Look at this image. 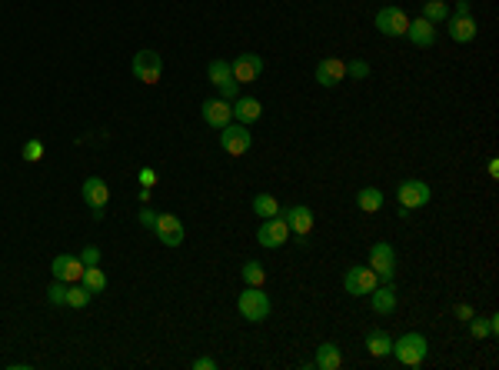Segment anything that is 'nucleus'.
I'll return each instance as SVG.
<instances>
[{
    "label": "nucleus",
    "mask_w": 499,
    "mask_h": 370,
    "mask_svg": "<svg viewBox=\"0 0 499 370\" xmlns=\"http://www.w3.org/2000/svg\"><path fill=\"white\" fill-rule=\"evenodd\" d=\"M390 354H396V360H400L403 367H420L426 360V354H430V344H426L423 334H403L400 340H393V350Z\"/></svg>",
    "instance_id": "1"
},
{
    "label": "nucleus",
    "mask_w": 499,
    "mask_h": 370,
    "mask_svg": "<svg viewBox=\"0 0 499 370\" xmlns=\"http://www.w3.org/2000/svg\"><path fill=\"white\" fill-rule=\"evenodd\" d=\"M237 307H240V314H243V320H250V324H260V320L270 317V297L263 294L260 287H247L240 294Z\"/></svg>",
    "instance_id": "2"
},
{
    "label": "nucleus",
    "mask_w": 499,
    "mask_h": 370,
    "mask_svg": "<svg viewBox=\"0 0 499 370\" xmlns=\"http://www.w3.org/2000/svg\"><path fill=\"white\" fill-rule=\"evenodd\" d=\"M220 147H223L230 157H243V153L253 147V134L247 131V124H240V120L233 124V120H230L227 127L220 131Z\"/></svg>",
    "instance_id": "3"
},
{
    "label": "nucleus",
    "mask_w": 499,
    "mask_h": 370,
    "mask_svg": "<svg viewBox=\"0 0 499 370\" xmlns=\"http://www.w3.org/2000/svg\"><path fill=\"white\" fill-rule=\"evenodd\" d=\"M430 197H433V190H430L426 180H403V184L396 187V200H400L403 210L426 207V204H430Z\"/></svg>",
    "instance_id": "4"
},
{
    "label": "nucleus",
    "mask_w": 499,
    "mask_h": 370,
    "mask_svg": "<svg viewBox=\"0 0 499 370\" xmlns=\"http://www.w3.org/2000/svg\"><path fill=\"white\" fill-rule=\"evenodd\" d=\"M369 267H373V273L386 283L396 277V251H393L386 240H380V244L369 247Z\"/></svg>",
    "instance_id": "5"
},
{
    "label": "nucleus",
    "mask_w": 499,
    "mask_h": 370,
    "mask_svg": "<svg viewBox=\"0 0 499 370\" xmlns=\"http://www.w3.org/2000/svg\"><path fill=\"white\" fill-rule=\"evenodd\" d=\"M150 230L160 237L163 247H180L184 237H186V230H184V224H180L176 214H157V220H153Z\"/></svg>",
    "instance_id": "6"
},
{
    "label": "nucleus",
    "mask_w": 499,
    "mask_h": 370,
    "mask_svg": "<svg viewBox=\"0 0 499 370\" xmlns=\"http://www.w3.org/2000/svg\"><path fill=\"white\" fill-rule=\"evenodd\" d=\"M290 240V227H286V220L276 214V217H267L260 224V230H257V244L260 247H270V251H276V247H283Z\"/></svg>",
    "instance_id": "7"
},
{
    "label": "nucleus",
    "mask_w": 499,
    "mask_h": 370,
    "mask_svg": "<svg viewBox=\"0 0 499 370\" xmlns=\"http://www.w3.org/2000/svg\"><path fill=\"white\" fill-rule=\"evenodd\" d=\"M163 74V57L157 50H140L133 57V77L143 80V84H157Z\"/></svg>",
    "instance_id": "8"
},
{
    "label": "nucleus",
    "mask_w": 499,
    "mask_h": 370,
    "mask_svg": "<svg viewBox=\"0 0 499 370\" xmlns=\"http://www.w3.org/2000/svg\"><path fill=\"white\" fill-rule=\"evenodd\" d=\"M406 27H410V17L400 11V7H383L376 11V31L383 37H406Z\"/></svg>",
    "instance_id": "9"
},
{
    "label": "nucleus",
    "mask_w": 499,
    "mask_h": 370,
    "mask_svg": "<svg viewBox=\"0 0 499 370\" xmlns=\"http://www.w3.org/2000/svg\"><path fill=\"white\" fill-rule=\"evenodd\" d=\"M230 70H233V80H237V84H253V80H260V74H263V57L260 54H240L237 60H230Z\"/></svg>",
    "instance_id": "10"
},
{
    "label": "nucleus",
    "mask_w": 499,
    "mask_h": 370,
    "mask_svg": "<svg viewBox=\"0 0 499 370\" xmlns=\"http://www.w3.org/2000/svg\"><path fill=\"white\" fill-rule=\"evenodd\" d=\"M347 294L353 297H369V290L380 283V277L373 273V267H349L347 271Z\"/></svg>",
    "instance_id": "11"
},
{
    "label": "nucleus",
    "mask_w": 499,
    "mask_h": 370,
    "mask_svg": "<svg viewBox=\"0 0 499 370\" xmlns=\"http://www.w3.org/2000/svg\"><path fill=\"white\" fill-rule=\"evenodd\" d=\"M200 114H203V120L210 124V127L223 131L230 120H233V104H227V100H220V97H210V100H203Z\"/></svg>",
    "instance_id": "12"
},
{
    "label": "nucleus",
    "mask_w": 499,
    "mask_h": 370,
    "mask_svg": "<svg viewBox=\"0 0 499 370\" xmlns=\"http://www.w3.org/2000/svg\"><path fill=\"white\" fill-rule=\"evenodd\" d=\"M50 271H54L57 281L77 283L80 277H84V261H80V257H74V254H57L54 263H50Z\"/></svg>",
    "instance_id": "13"
},
{
    "label": "nucleus",
    "mask_w": 499,
    "mask_h": 370,
    "mask_svg": "<svg viewBox=\"0 0 499 370\" xmlns=\"http://www.w3.org/2000/svg\"><path fill=\"white\" fill-rule=\"evenodd\" d=\"M280 217L286 220V227L293 230V234H300V237H306L310 230H313L316 217H313V210L306 207V204H296V207H286L280 210Z\"/></svg>",
    "instance_id": "14"
},
{
    "label": "nucleus",
    "mask_w": 499,
    "mask_h": 370,
    "mask_svg": "<svg viewBox=\"0 0 499 370\" xmlns=\"http://www.w3.org/2000/svg\"><path fill=\"white\" fill-rule=\"evenodd\" d=\"M316 80H320V87H337L340 80H347V64L340 57H326L316 64Z\"/></svg>",
    "instance_id": "15"
},
{
    "label": "nucleus",
    "mask_w": 499,
    "mask_h": 370,
    "mask_svg": "<svg viewBox=\"0 0 499 370\" xmlns=\"http://www.w3.org/2000/svg\"><path fill=\"white\" fill-rule=\"evenodd\" d=\"M80 194H84L90 210H103L110 200V187H107V180H100V177H87L84 187H80Z\"/></svg>",
    "instance_id": "16"
},
{
    "label": "nucleus",
    "mask_w": 499,
    "mask_h": 370,
    "mask_svg": "<svg viewBox=\"0 0 499 370\" xmlns=\"http://www.w3.org/2000/svg\"><path fill=\"white\" fill-rule=\"evenodd\" d=\"M406 37H410L413 47H433L436 44V23L430 21H410V27H406Z\"/></svg>",
    "instance_id": "17"
},
{
    "label": "nucleus",
    "mask_w": 499,
    "mask_h": 370,
    "mask_svg": "<svg viewBox=\"0 0 499 370\" xmlns=\"http://www.w3.org/2000/svg\"><path fill=\"white\" fill-rule=\"evenodd\" d=\"M449 37H453L456 44H469V40H473V37H476L479 33V23L473 21V13H469V17H449Z\"/></svg>",
    "instance_id": "18"
},
{
    "label": "nucleus",
    "mask_w": 499,
    "mask_h": 370,
    "mask_svg": "<svg viewBox=\"0 0 499 370\" xmlns=\"http://www.w3.org/2000/svg\"><path fill=\"white\" fill-rule=\"evenodd\" d=\"M313 367H320V370H340L343 367V354H340V347L333 344V340H326V344L316 347Z\"/></svg>",
    "instance_id": "19"
},
{
    "label": "nucleus",
    "mask_w": 499,
    "mask_h": 370,
    "mask_svg": "<svg viewBox=\"0 0 499 370\" xmlns=\"http://www.w3.org/2000/svg\"><path fill=\"white\" fill-rule=\"evenodd\" d=\"M263 117V104L257 97H237L233 100V120L240 124H253V120Z\"/></svg>",
    "instance_id": "20"
},
{
    "label": "nucleus",
    "mask_w": 499,
    "mask_h": 370,
    "mask_svg": "<svg viewBox=\"0 0 499 370\" xmlns=\"http://www.w3.org/2000/svg\"><path fill=\"white\" fill-rule=\"evenodd\" d=\"M369 297H373V310H376L380 317H390L393 310H396V290H393L390 283H386V287L376 283V287L369 290Z\"/></svg>",
    "instance_id": "21"
},
{
    "label": "nucleus",
    "mask_w": 499,
    "mask_h": 370,
    "mask_svg": "<svg viewBox=\"0 0 499 370\" xmlns=\"http://www.w3.org/2000/svg\"><path fill=\"white\" fill-rule=\"evenodd\" d=\"M366 350L373 354V357H386L393 350V337L386 334V330H369L366 334Z\"/></svg>",
    "instance_id": "22"
},
{
    "label": "nucleus",
    "mask_w": 499,
    "mask_h": 370,
    "mask_svg": "<svg viewBox=\"0 0 499 370\" xmlns=\"http://www.w3.org/2000/svg\"><path fill=\"white\" fill-rule=\"evenodd\" d=\"M357 207L363 210V214H376V210L383 207V194L376 187H363L357 194Z\"/></svg>",
    "instance_id": "23"
},
{
    "label": "nucleus",
    "mask_w": 499,
    "mask_h": 370,
    "mask_svg": "<svg viewBox=\"0 0 499 370\" xmlns=\"http://www.w3.org/2000/svg\"><path fill=\"white\" fill-rule=\"evenodd\" d=\"M206 77H210V84H213V87H223V84H230V80H233L230 60H210V67H206Z\"/></svg>",
    "instance_id": "24"
},
{
    "label": "nucleus",
    "mask_w": 499,
    "mask_h": 370,
    "mask_svg": "<svg viewBox=\"0 0 499 370\" xmlns=\"http://www.w3.org/2000/svg\"><path fill=\"white\" fill-rule=\"evenodd\" d=\"M253 214H257L260 220L276 217V214H280V204H276V197H273V194H257V197H253Z\"/></svg>",
    "instance_id": "25"
},
{
    "label": "nucleus",
    "mask_w": 499,
    "mask_h": 370,
    "mask_svg": "<svg viewBox=\"0 0 499 370\" xmlns=\"http://www.w3.org/2000/svg\"><path fill=\"white\" fill-rule=\"evenodd\" d=\"M80 283L87 287L90 294H100V290L107 287V273L100 271V267H84V277H80Z\"/></svg>",
    "instance_id": "26"
},
{
    "label": "nucleus",
    "mask_w": 499,
    "mask_h": 370,
    "mask_svg": "<svg viewBox=\"0 0 499 370\" xmlns=\"http://www.w3.org/2000/svg\"><path fill=\"white\" fill-rule=\"evenodd\" d=\"M423 21L446 23V21H449V7H446L443 0H426V4H423Z\"/></svg>",
    "instance_id": "27"
},
{
    "label": "nucleus",
    "mask_w": 499,
    "mask_h": 370,
    "mask_svg": "<svg viewBox=\"0 0 499 370\" xmlns=\"http://www.w3.org/2000/svg\"><path fill=\"white\" fill-rule=\"evenodd\" d=\"M240 273H243V283H247V287H263V281H267V271H263L260 261H247Z\"/></svg>",
    "instance_id": "28"
},
{
    "label": "nucleus",
    "mask_w": 499,
    "mask_h": 370,
    "mask_svg": "<svg viewBox=\"0 0 499 370\" xmlns=\"http://www.w3.org/2000/svg\"><path fill=\"white\" fill-rule=\"evenodd\" d=\"M90 297H94V294H90V290L80 281H77L74 287H67V307H77V310H80V307L90 304Z\"/></svg>",
    "instance_id": "29"
},
{
    "label": "nucleus",
    "mask_w": 499,
    "mask_h": 370,
    "mask_svg": "<svg viewBox=\"0 0 499 370\" xmlns=\"http://www.w3.org/2000/svg\"><path fill=\"white\" fill-rule=\"evenodd\" d=\"M47 300H50L54 307H67V283L54 277V283L47 287Z\"/></svg>",
    "instance_id": "30"
},
{
    "label": "nucleus",
    "mask_w": 499,
    "mask_h": 370,
    "mask_svg": "<svg viewBox=\"0 0 499 370\" xmlns=\"http://www.w3.org/2000/svg\"><path fill=\"white\" fill-rule=\"evenodd\" d=\"M23 160H30V163L44 160V143H40V141H27V143H23Z\"/></svg>",
    "instance_id": "31"
},
{
    "label": "nucleus",
    "mask_w": 499,
    "mask_h": 370,
    "mask_svg": "<svg viewBox=\"0 0 499 370\" xmlns=\"http://www.w3.org/2000/svg\"><path fill=\"white\" fill-rule=\"evenodd\" d=\"M347 77H353V80H366V77H369V64H366V60H349V64H347Z\"/></svg>",
    "instance_id": "32"
},
{
    "label": "nucleus",
    "mask_w": 499,
    "mask_h": 370,
    "mask_svg": "<svg viewBox=\"0 0 499 370\" xmlns=\"http://www.w3.org/2000/svg\"><path fill=\"white\" fill-rule=\"evenodd\" d=\"M469 334L473 337H489V320H483V317H469Z\"/></svg>",
    "instance_id": "33"
},
{
    "label": "nucleus",
    "mask_w": 499,
    "mask_h": 370,
    "mask_svg": "<svg viewBox=\"0 0 499 370\" xmlns=\"http://www.w3.org/2000/svg\"><path fill=\"white\" fill-rule=\"evenodd\" d=\"M80 261H84V267H100V247L87 244V247L80 251Z\"/></svg>",
    "instance_id": "34"
},
{
    "label": "nucleus",
    "mask_w": 499,
    "mask_h": 370,
    "mask_svg": "<svg viewBox=\"0 0 499 370\" xmlns=\"http://www.w3.org/2000/svg\"><path fill=\"white\" fill-rule=\"evenodd\" d=\"M220 90V100H227V104H233V100L240 97V84L237 80H230V84H223V87H217Z\"/></svg>",
    "instance_id": "35"
},
{
    "label": "nucleus",
    "mask_w": 499,
    "mask_h": 370,
    "mask_svg": "<svg viewBox=\"0 0 499 370\" xmlns=\"http://www.w3.org/2000/svg\"><path fill=\"white\" fill-rule=\"evenodd\" d=\"M194 370H217V360H213V357H196Z\"/></svg>",
    "instance_id": "36"
},
{
    "label": "nucleus",
    "mask_w": 499,
    "mask_h": 370,
    "mask_svg": "<svg viewBox=\"0 0 499 370\" xmlns=\"http://www.w3.org/2000/svg\"><path fill=\"white\" fill-rule=\"evenodd\" d=\"M456 17H469V0H456Z\"/></svg>",
    "instance_id": "37"
},
{
    "label": "nucleus",
    "mask_w": 499,
    "mask_h": 370,
    "mask_svg": "<svg viewBox=\"0 0 499 370\" xmlns=\"http://www.w3.org/2000/svg\"><path fill=\"white\" fill-rule=\"evenodd\" d=\"M153 220H157V214H153V210H143V214H140V224H143V227H153Z\"/></svg>",
    "instance_id": "38"
},
{
    "label": "nucleus",
    "mask_w": 499,
    "mask_h": 370,
    "mask_svg": "<svg viewBox=\"0 0 499 370\" xmlns=\"http://www.w3.org/2000/svg\"><path fill=\"white\" fill-rule=\"evenodd\" d=\"M153 180H157V177H153V170H140V184L143 187H150Z\"/></svg>",
    "instance_id": "39"
},
{
    "label": "nucleus",
    "mask_w": 499,
    "mask_h": 370,
    "mask_svg": "<svg viewBox=\"0 0 499 370\" xmlns=\"http://www.w3.org/2000/svg\"><path fill=\"white\" fill-rule=\"evenodd\" d=\"M456 314L463 317V320H469V317H473V310H469V307H463V304H459V307H456Z\"/></svg>",
    "instance_id": "40"
},
{
    "label": "nucleus",
    "mask_w": 499,
    "mask_h": 370,
    "mask_svg": "<svg viewBox=\"0 0 499 370\" xmlns=\"http://www.w3.org/2000/svg\"><path fill=\"white\" fill-rule=\"evenodd\" d=\"M486 320H489V334H496V330H499V317L493 314V317H486Z\"/></svg>",
    "instance_id": "41"
}]
</instances>
